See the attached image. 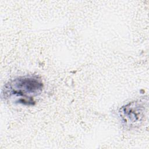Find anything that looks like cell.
<instances>
[{
	"label": "cell",
	"mask_w": 149,
	"mask_h": 149,
	"mask_svg": "<svg viewBox=\"0 0 149 149\" xmlns=\"http://www.w3.org/2000/svg\"><path fill=\"white\" fill-rule=\"evenodd\" d=\"M43 88V83L37 76H22L15 78L5 84L3 95L5 98L23 97L32 102V98L40 94Z\"/></svg>",
	"instance_id": "cell-1"
},
{
	"label": "cell",
	"mask_w": 149,
	"mask_h": 149,
	"mask_svg": "<svg viewBox=\"0 0 149 149\" xmlns=\"http://www.w3.org/2000/svg\"><path fill=\"white\" fill-rule=\"evenodd\" d=\"M145 106L143 102L134 101L122 107L119 111L120 116L125 125L130 127L137 126L144 116Z\"/></svg>",
	"instance_id": "cell-2"
}]
</instances>
